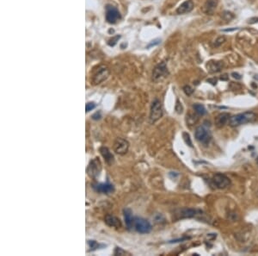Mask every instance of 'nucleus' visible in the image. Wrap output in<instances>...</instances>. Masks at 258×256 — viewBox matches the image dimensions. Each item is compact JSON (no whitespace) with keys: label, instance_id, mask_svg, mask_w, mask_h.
<instances>
[{"label":"nucleus","instance_id":"obj_1","mask_svg":"<svg viewBox=\"0 0 258 256\" xmlns=\"http://www.w3.org/2000/svg\"><path fill=\"white\" fill-rule=\"evenodd\" d=\"M256 119V114L254 112L248 111V112H243L237 115L230 117L229 119V124L231 127H237L242 124L251 123Z\"/></svg>","mask_w":258,"mask_h":256},{"label":"nucleus","instance_id":"obj_2","mask_svg":"<svg viewBox=\"0 0 258 256\" xmlns=\"http://www.w3.org/2000/svg\"><path fill=\"white\" fill-rule=\"evenodd\" d=\"M163 116V108H162L161 102L158 99H155L152 106H151V111H150V122L155 123L158 119H160Z\"/></svg>","mask_w":258,"mask_h":256},{"label":"nucleus","instance_id":"obj_3","mask_svg":"<svg viewBox=\"0 0 258 256\" xmlns=\"http://www.w3.org/2000/svg\"><path fill=\"white\" fill-rule=\"evenodd\" d=\"M133 226L136 230V231L140 234H147L152 230V225L146 219L141 217L134 218Z\"/></svg>","mask_w":258,"mask_h":256},{"label":"nucleus","instance_id":"obj_4","mask_svg":"<svg viewBox=\"0 0 258 256\" xmlns=\"http://www.w3.org/2000/svg\"><path fill=\"white\" fill-rule=\"evenodd\" d=\"M194 136H195L196 140L200 141L202 144H208L211 141V138H212V135H211L209 130H207L203 126H200L195 129Z\"/></svg>","mask_w":258,"mask_h":256},{"label":"nucleus","instance_id":"obj_5","mask_svg":"<svg viewBox=\"0 0 258 256\" xmlns=\"http://www.w3.org/2000/svg\"><path fill=\"white\" fill-rule=\"evenodd\" d=\"M102 171V164L98 158L93 159L87 167V174L90 178L97 177Z\"/></svg>","mask_w":258,"mask_h":256},{"label":"nucleus","instance_id":"obj_6","mask_svg":"<svg viewBox=\"0 0 258 256\" xmlns=\"http://www.w3.org/2000/svg\"><path fill=\"white\" fill-rule=\"evenodd\" d=\"M108 74H109V71H108L107 66H99L97 71L94 74L93 77H92V82L94 85H98L103 81H104L105 79L108 78Z\"/></svg>","mask_w":258,"mask_h":256},{"label":"nucleus","instance_id":"obj_7","mask_svg":"<svg viewBox=\"0 0 258 256\" xmlns=\"http://www.w3.org/2000/svg\"><path fill=\"white\" fill-rule=\"evenodd\" d=\"M213 183L218 189H225L231 185V180L224 174H216L213 177Z\"/></svg>","mask_w":258,"mask_h":256},{"label":"nucleus","instance_id":"obj_8","mask_svg":"<svg viewBox=\"0 0 258 256\" xmlns=\"http://www.w3.org/2000/svg\"><path fill=\"white\" fill-rule=\"evenodd\" d=\"M168 74L169 73H168V68L166 66V63L163 61L154 68L153 72H152V79L154 81H158L159 79L166 77Z\"/></svg>","mask_w":258,"mask_h":256},{"label":"nucleus","instance_id":"obj_9","mask_svg":"<svg viewBox=\"0 0 258 256\" xmlns=\"http://www.w3.org/2000/svg\"><path fill=\"white\" fill-rule=\"evenodd\" d=\"M129 149L128 141L123 138H117L114 143V151L120 154L123 155L128 153Z\"/></svg>","mask_w":258,"mask_h":256},{"label":"nucleus","instance_id":"obj_10","mask_svg":"<svg viewBox=\"0 0 258 256\" xmlns=\"http://www.w3.org/2000/svg\"><path fill=\"white\" fill-rule=\"evenodd\" d=\"M121 17L120 12L114 6L108 5L107 12H106V19L109 24H114Z\"/></svg>","mask_w":258,"mask_h":256},{"label":"nucleus","instance_id":"obj_11","mask_svg":"<svg viewBox=\"0 0 258 256\" xmlns=\"http://www.w3.org/2000/svg\"><path fill=\"white\" fill-rule=\"evenodd\" d=\"M224 66L223 61H218V60H209L208 63L207 64V71L210 74H214L221 71V69Z\"/></svg>","mask_w":258,"mask_h":256},{"label":"nucleus","instance_id":"obj_12","mask_svg":"<svg viewBox=\"0 0 258 256\" xmlns=\"http://www.w3.org/2000/svg\"><path fill=\"white\" fill-rule=\"evenodd\" d=\"M93 188L95 189L96 191L97 192H101V193H104V194H108L111 193L114 191V187L113 185L108 184V183H103V184H98L93 186Z\"/></svg>","mask_w":258,"mask_h":256},{"label":"nucleus","instance_id":"obj_13","mask_svg":"<svg viewBox=\"0 0 258 256\" xmlns=\"http://www.w3.org/2000/svg\"><path fill=\"white\" fill-rule=\"evenodd\" d=\"M218 4V0H207L203 5L202 10L207 15H213Z\"/></svg>","mask_w":258,"mask_h":256},{"label":"nucleus","instance_id":"obj_14","mask_svg":"<svg viewBox=\"0 0 258 256\" xmlns=\"http://www.w3.org/2000/svg\"><path fill=\"white\" fill-rule=\"evenodd\" d=\"M194 8V2L192 0H187L185 2H183L177 10V13L179 15L182 14H186L190 12Z\"/></svg>","mask_w":258,"mask_h":256},{"label":"nucleus","instance_id":"obj_15","mask_svg":"<svg viewBox=\"0 0 258 256\" xmlns=\"http://www.w3.org/2000/svg\"><path fill=\"white\" fill-rule=\"evenodd\" d=\"M104 222L106 223V224L109 227H112V228H121V220L114 216L112 215H107L105 216L104 218Z\"/></svg>","mask_w":258,"mask_h":256},{"label":"nucleus","instance_id":"obj_16","mask_svg":"<svg viewBox=\"0 0 258 256\" xmlns=\"http://www.w3.org/2000/svg\"><path fill=\"white\" fill-rule=\"evenodd\" d=\"M100 153L102 154V156L103 157L105 160V161L108 164V165H112L114 161V157L113 154L110 152V150L108 149L107 147H102L100 148Z\"/></svg>","mask_w":258,"mask_h":256},{"label":"nucleus","instance_id":"obj_17","mask_svg":"<svg viewBox=\"0 0 258 256\" xmlns=\"http://www.w3.org/2000/svg\"><path fill=\"white\" fill-rule=\"evenodd\" d=\"M196 210L194 209H191V208H183L182 210H179V217L178 218H181V219H183V218H192L194 216L196 215Z\"/></svg>","mask_w":258,"mask_h":256},{"label":"nucleus","instance_id":"obj_18","mask_svg":"<svg viewBox=\"0 0 258 256\" xmlns=\"http://www.w3.org/2000/svg\"><path fill=\"white\" fill-rule=\"evenodd\" d=\"M229 119H230V115L228 113H221L216 117L215 124L218 128H222L229 122Z\"/></svg>","mask_w":258,"mask_h":256},{"label":"nucleus","instance_id":"obj_19","mask_svg":"<svg viewBox=\"0 0 258 256\" xmlns=\"http://www.w3.org/2000/svg\"><path fill=\"white\" fill-rule=\"evenodd\" d=\"M123 213H124V219H125V223H126V225L128 227V229H132L133 226V223H134V218L133 217V215H132V211L131 210L129 209H125L123 210Z\"/></svg>","mask_w":258,"mask_h":256},{"label":"nucleus","instance_id":"obj_20","mask_svg":"<svg viewBox=\"0 0 258 256\" xmlns=\"http://www.w3.org/2000/svg\"><path fill=\"white\" fill-rule=\"evenodd\" d=\"M193 108L194 110V111H195L198 115H200V116H203V115H205V114L207 113V110H206L205 107H204L202 104H194Z\"/></svg>","mask_w":258,"mask_h":256},{"label":"nucleus","instance_id":"obj_21","mask_svg":"<svg viewBox=\"0 0 258 256\" xmlns=\"http://www.w3.org/2000/svg\"><path fill=\"white\" fill-rule=\"evenodd\" d=\"M88 245H89V248H90V249H89L90 251H95V250H97V249L100 248V246H101L97 241H94V240H89V241H88Z\"/></svg>","mask_w":258,"mask_h":256},{"label":"nucleus","instance_id":"obj_22","mask_svg":"<svg viewBox=\"0 0 258 256\" xmlns=\"http://www.w3.org/2000/svg\"><path fill=\"white\" fill-rule=\"evenodd\" d=\"M183 140H184V141H185L186 144L188 145L190 148H192L193 145H192V141H191V139H190V135H189L188 133L184 132L183 134Z\"/></svg>","mask_w":258,"mask_h":256},{"label":"nucleus","instance_id":"obj_23","mask_svg":"<svg viewBox=\"0 0 258 256\" xmlns=\"http://www.w3.org/2000/svg\"><path fill=\"white\" fill-rule=\"evenodd\" d=\"M226 37L225 36H219V37H218L216 40H215V41H214V43H213V46L214 47H219L220 45H222L225 41H226Z\"/></svg>","mask_w":258,"mask_h":256},{"label":"nucleus","instance_id":"obj_24","mask_svg":"<svg viewBox=\"0 0 258 256\" xmlns=\"http://www.w3.org/2000/svg\"><path fill=\"white\" fill-rule=\"evenodd\" d=\"M223 18L226 20V21H231L234 18V15L232 13V12H229V11H225L223 13Z\"/></svg>","mask_w":258,"mask_h":256},{"label":"nucleus","instance_id":"obj_25","mask_svg":"<svg viewBox=\"0 0 258 256\" xmlns=\"http://www.w3.org/2000/svg\"><path fill=\"white\" fill-rule=\"evenodd\" d=\"M175 110L177 112L178 114H181L183 113V107L182 105V104L180 103L179 100H177V104H176V107H175Z\"/></svg>","mask_w":258,"mask_h":256},{"label":"nucleus","instance_id":"obj_26","mask_svg":"<svg viewBox=\"0 0 258 256\" xmlns=\"http://www.w3.org/2000/svg\"><path fill=\"white\" fill-rule=\"evenodd\" d=\"M114 255H127L128 253L125 251V250H123L121 248H115V250H114Z\"/></svg>","mask_w":258,"mask_h":256},{"label":"nucleus","instance_id":"obj_27","mask_svg":"<svg viewBox=\"0 0 258 256\" xmlns=\"http://www.w3.org/2000/svg\"><path fill=\"white\" fill-rule=\"evenodd\" d=\"M121 38V36L120 35H115V36H114L113 38H111L110 40H109V41H108V45L109 46H114L116 43H117V41H118V40Z\"/></svg>","mask_w":258,"mask_h":256},{"label":"nucleus","instance_id":"obj_28","mask_svg":"<svg viewBox=\"0 0 258 256\" xmlns=\"http://www.w3.org/2000/svg\"><path fill=\"white\" fill-rule=\"evenodd\" d=\"M95 107H96L95 103H93V102H89V103H87L86 105H85L86 112H89L90 110H92L93 109H95Z\"/></svg>","mask_w":258,"mask_h":256},{"label":"nucleus","instance_id":"obj_29","mask_svg":"<svg viewBox=\"0 0 258 256\" xmlns=\"http://www.w3.org/2000/svg\"><path fill=\"white\" fill-rule=\"evenodd\" d=\"M183 91L185 92L186 95H188V96H190L194 92V90L189 85H185V86L183 87Z\"/></svg>","mask_w":258,"mask_h":256},{"label":"nucleus","instance_id":"obj_30","mask_svg":"<svg viewBox=\"0 0 258 256\" xmlns=\"http://www.w3.org/2000/svg\"><path fill=\"white\" fill-rule=\"evenodd\" d=\"M160 42H161L160 39H155V40L152 41V42H150V43L147 45V48L149 49V48H152V47H154V46H157V45H158Z\"/></svg>","mask_w":258,"mask_h":256},{"label":"nucleus","instance_id":"obj_31","mask_svg":"<svg viewBox=\"0 0 258 256\" xmlns=\"http://www.w3.org/2000/svg\"><path fill=\"white\" fill-rule=\"evenodd\" d=\"M256 23H258V17H251L248 21V24H253Z\"/></svg>","mask_w":258,"mask_h":256},{"label":"nucleus","instance_id":"obj_32","mask_svg":"<svg viewBox=\"0 0 258 256\" xmlns=\"http://www.w3.org/2000/svg\"><path fill=\"white\" fill-rule=\"evenodd\" d=\"M232 76L233 77L234 79H242V76L239 74H237V73H232Z\"/></svg>","mask_w":258,"mask_h":256},{"label":"nucleus","instance_id":"obj_33","mask_svg":"<svg viewBox=\"0 0 258 256\" xmlns=\"http://www.w3.org/2000/svg\"><path fill=\"white\" fill-rule=\"evenodd\" d=\"M207 82L211 83L212 85H215L217 84V79H216L215 78H213V79H207Z\"/></svg>","mask_w":258,"mask_h":256},{"label":"nucleus","instance_id":"obj_34","mask_svg":"<svg viewBox=\"0 0 258 256\" xmlns=\"http://www.w3.org/2000/svg\"><path fill=\"white\" fill-rule=\"evenodd\" d=\"M238 28H232V29H223V31L225 32H231V31H235V30H237Z\"/></svg>","mask_w":258,"mask_h":256},{"label":"nucleus","instance_id":"obj_35","mask_svg":"<svg viewBox=\"0 0 258 256\" xmlns=\"http://www.w3.org/2000/svg\"><path fill=\"white\" fill-rule=\"evenodd\" d=\"M228 78H229V76H228V75L224 74L220 77V79H221V80H227V79H228Z\"/></svg>","mask_w":258,"mask_h":256},{"label":"nucleus","instance_id":"obj_36","mask_svg":"<svg viewBox=\"0 0 258 256\" xmlns=\"http://www.w3.org/2000/svg\"><path fill=\"white\" fill-rule=\"evenodd\" d=\"M257 165H258V157L257 158Z\"/></svg>","mask_w":258,"mask_h":256}]
</instances>
